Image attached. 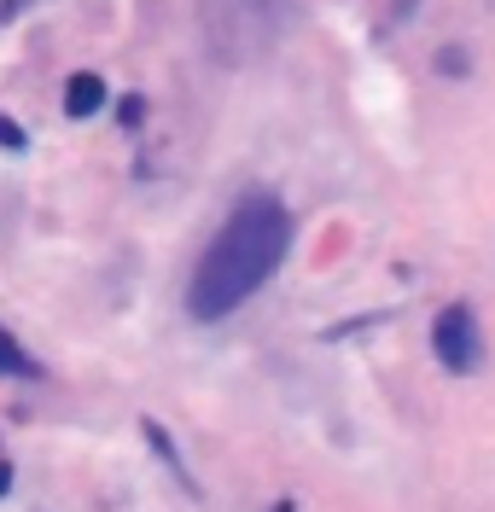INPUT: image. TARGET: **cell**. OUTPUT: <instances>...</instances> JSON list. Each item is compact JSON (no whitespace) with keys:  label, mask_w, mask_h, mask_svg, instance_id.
I'll list each match as a JSON object with an SVG mask.
<instances>
[{"label":"cell","mask_w":495,"mask_h":512,"mask_svg":"<svg viewBox=\"0 0 495 512\" xmlns=\"http://www.w3.org/2000/svg\"><path fill=\"white\" fill-rule=\"evenodd\" d=\"M292 251V216L280 198L251 192L233 204V216L222 222V233L204 245L187 286V309L193 320H222L233 315L257 286H268V274L280 268V256Z\"/></svg>","instance_id":"obj_1"},{"label":"cell","mask_w":495,"mask_h":512,"mask_svg":"<svg viewBox=\"0 0 495 512\" xmlns=\"http://www.w3.org/2000/svg\"><path fill=\"white\" fill-rule=\"evenodd\" d=\"M286 30V0H204V35L233 59V35H245V53H263L274 35Z\"/></svg>","instance_id":"obj_2"},{"label":"cell","mask_w":495,"mask_h":512,"mask_svg":"<svg viewBox=\"0 0 495 512\" xmlns=\"http://www.w3.org/2000/svg\"><path fill=\"white\" fill-rule=\"evenodd\" d=\"M431 350L449 373H478L484 367V332H478V315L466 303H449L437 326H431Z\"/></svg>","instance_id":"obj_3"},{"label":"cell","mask_w":495,"mask_h":512,"mask_svg":"<svg viewBox=\"0 0 495 512\" xmlns=\"http://www.w3.org/2000/svg\"><path fill=\"white\" fill-rule=\"evenodd\" d=\"M99 105H105V82H99L94 70L70 76V88H65V111L70 117H99Z\"/></svg>","instance_id":"obj_4"},{"label":"cell","mask_w":495,"mask_h":512,"mask_svg":"<svg viewBox=\"0 0 495 512\" xmlns=\"http://www.w3.org/2000/svg\"><path fill=\"white\" fill-rule=\"evenodd\" d=\"M0 373H30V355L18 350L6 332H0Z\"/></svg>","instance_id":"obj_5"},{"label":"cell","mask_w":495,"mask_h":512,"mask_svg":"<svg viewBox=\"0 0 495 512\" xmlns=\"http://www.w3.org/2000/svg\"><path fill=\"white\" fill-rule=\"evenodd\" d=\"M437 70L461 82V76H466V53H461V47H449V53H437Z\"/></svg>","instance_id":"obj_6"}]
</instances>
